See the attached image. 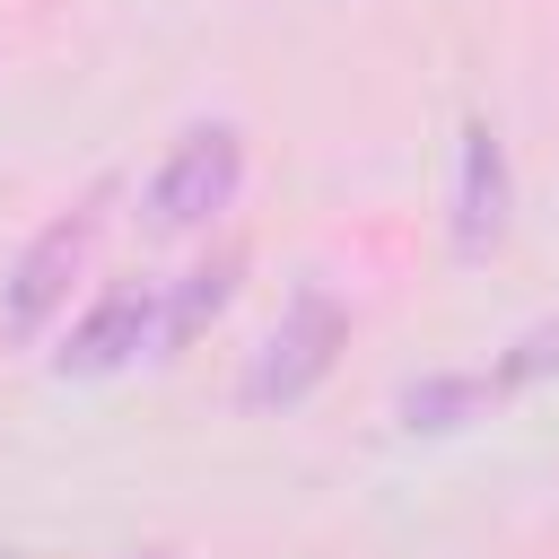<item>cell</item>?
<instances>
[{
    "instance_id": "6da1fadb",
    "label": "cell",
    "mask_w": 559,
    "mask_h": 559,
    "mask_svg": "<svg viewBox=\"0 0 559 559\" xmlns=\"http://www.w3.org/2000/svg\"><path fill=\"white\" fill-rule=\"evenodd\" d=\"M105 201H114V183H87L61 218H44L35 236H26V253L9 262V280H0V323L17 332V341H44V323L70 306V280L87 271V253H96V236H105Z\"/></svg>"
},
{
    "instance_id": "7a4b0ae2",
    "label": "cell",
    "mask_w": 559,
    "mask_h": 559,
    "mask_svg": "<svg viewBox=\"0 0 559 559\" xmlns=\"http://www.w3.org/2000/svg\"><path fill=\"white\" fill-rule=\"evenodd\" d=\"M341 349H349V314H341V297H332V288H297L288 314L262 332V349H253L236 402H245V411H288V402H306V393L341 367Z\"/></svg>"
},
{
    "instance_id": "3957f363",
    "label": "cell",
    "mask_w": 559,
    "mask_h": 559,
    "mask_svg": "<svg viewBox=\"0 0 559 559\" xmlns=\"http://www.w3.org/2000/svg\"><path fill=\"white\" fill-rule=\"evenodd\" d=\"M236 183H245V131H236V122H201V131H183L175 157L148 175L140 210H148L157 236H192V227H210V218L236 201Z\"/></svg>"
},
{
    "instance_id": "277c9868",
    "label": "cell",
    "mask_w": 559,
    "mask_h": 559,
    "mask_svg": "<svg viewBox=\"0 0 559 559\" xmlns=\"http://www.w3.org/2000/svg\"><path fill=\"white\" fill-rule=\"evenodd\" d=\"M148 349H166V288H114L61 332L52 376H122Z\"/></svg>"
},
{
    "instance_id": "5b68a950",
    "label": "cell",
    "mask_w": 559,
    "mask_h": 559,
    "mask_svg": "<svg viewBox=\"0 0 559 559\" xmlns=\"http://www.w3.org/2000/svg\"><path fill=\"white\" fill-rule=\"evenodd\" d=\"M498 236H507V148H498V131L472 114V122H463V148H454V253L480 262Z\"/></svg>"
},
{
    "instance_id": "8992f818",
    "label": "cell",
    "mask_w": 559,
    "mask_h": 559,
    "mask_svg": "<svg viewBox=\"0 0 559 559\" xmlns=\"http://www.w3.org/2000/svg\"><path fill=\"white\" fill-rule=\"evenodd\" d=\"M489 402H498V376H419V384H402L393 411L411 437H454V428L489 419Z\"/></svg>"
},
{
    "instance_id": "52a82bcc",
    "label": "cell",
    "mask_w": 559,
    "mask_h": 559,
    "mask_svg": "<svg viewBox=\"0 0 559 559\" xmlns=\"http://www.w3.org/2000/svg\"><path fill=\"white\" fill-rule=\"evenodd\" d=\"M236 297V262H210V271H183L175 288H166V349H183L218 306Z\"/></svg>"
},
{
    "instance_id": "ba28073f",
    "label": "cell",
    "mask_w": 559,
    "mask_h": 559,
    "mask_svg": "<svg viewBox=\"0 0 559 559\" xmlns=\"http://www.w3.org/2000/svg\"><path fill=\"white\" fill-rule=\"evenodd\" d=\"M542 376H559V314H542V323H524V332L507 341V358H498V393L542 384Z\"/></svg>"
},
{
    "instance_id": "9c48e42d",
    "label": "cell",
    "mask_w": 559,
    "mask_h": 559,
    "mask_svg": "<svg viewBox=\"0 0 559 559\" xmlns=\"http://www.w3.org/2000/svg\"><path fill=\"white\" fill-rule=\"evenodd\" d=\"M140 559H175V550H140Z\"/></svg>"
}]
</instances>
